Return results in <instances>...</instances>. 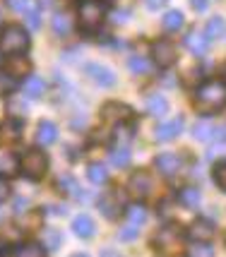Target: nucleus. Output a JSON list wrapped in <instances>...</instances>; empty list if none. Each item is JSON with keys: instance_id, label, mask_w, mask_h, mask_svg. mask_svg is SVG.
Returning <instances> with one entry per match:
<instances>
[{"instance_id": "obj_9", "label": "nucleus", "mask_w": 226, "mask_h": 257, "mask_svg": "<svg viewBox=\"0 0 226 257\" xmlns=\"http://www.w3.org/2000/svg\"><path fill=\"white\" fill-rule=\"evenodd\" d=\"M154 166L161 176H166V178H173V176H178L183 168V159L178 154H173V152H164V154H159L154 159Z\"/></svg>"}, {"instance_id": "obj_13", "label": "nucleus", "mask_w": 226, "mask_h": 257, "mask_svg": "<svg viewBox=\"0 0 226 257\" xmlns=\"http://www.w3.org/2000/svg\"><path fill=\"white\" fill-rule=\"evenodd\" d=\"M29 70H32V63L20 53H12L8 58V63H5V72L10 77H24V75H29Z\"/></svg>"}, {"instance_id": "obj_44", "label": "nucleus", "mask_w": 226, "mask_h": 257, "mask_svg": "<svg viewBox=\"0 0 226 257\" xmlns=\"http://www.w3.org/2000/svg\"><path fill=\"white\" fill-rule=\"evenodd\" d=\"M0 22H3V17H0Z\"/></svg>"}, {"instance_id": "obj_21", "label": "nucleus", "mask_w": 226, "mask_h": 257, "mask_svg": "<svg viewBox=\"0 0 226 257\" xmlns=\"http://www.w3.org/2000/svg\"><path fill=\"white\" fill-rule=\"evenodd\" d=\"M204 36L212 41V39H221L226 36V20L224 17H212L207 22V29H204Z\"/></svg>"}, {"instance_id": "obj_32", "label": "nucleus", "mask_w": 226, "mask_h": 257, "mask_svg": "<svg viewBox=\"0 0 226 257\" xmlns=\"http://www.w3.org/2000/svg\"><path fill=\"white\" fill-rule=\"evenodd\" d=\"M8 113H12V118H20V120H22L24 115H27V106H24V99H17V96L8 99Z\"/></svg>"}, {"instance_id": "obj_4", "label": "nucleus", "mask_w": 226, "mask_h": 257, "mask_svg": "<svg viewBox=\"0 0 226 257\" xmlns=\"http://www.w3.org/2000/svg\"><path fill=\"white\" fill-rule=\"evenodd\" d=\"M106 20V8H103L101 3H96V0H84L82 5H79L77 10V22H79V29L82 32H96L99 27L103 24Z\"/></svg>"}, {"instance_id": "obj_41", "label": "nucleus", "mask_w": 226, "mask_h": 257, "mask_svg": "<svg viewBox=\"0 0 226 257\" xmlns=\"http://www.w3.org/2000/svg\"><path fill=\"white\" fill-rule=\"evenodd\" d=\"M137 231H140V228H135V226H128V228H123V231H121V240H133V238L137 235Z\"/></svg>"}, {"instance_id": "obj_40", "label": "nucleus", "mask_w": 226, "mask_h": 257, "mask_svg": "<svg viewBox=\"0 0 226 257\" xmlns=\"http://www.w3.org/2000/svg\"><path fill=\"white\" fill-rule=\"evenodd\" d=\"M8 197H10V185H8L5 176H0V202H5Z\"/></svg>"}, {"instance_id": "obj_1", "label": "nucleus", "mask_w": 226, "mask_h": 257, "mask_svg": "<svg viewBox=\"0 0 226 257\" xmlns=\"http://www.w3.org/2000/svg\"><path fill=\"white\" fill-rule=\"evenodd\" d=\"M195 106L197 111L209 115L214 111H221L226 106V82L224 79H209L195 91Z\"/></svg>"}, {"instance_id": "obj_25", "label": "nucleus", "mask_w": 226, "mask_h": 257, "mask_svg": "<svg viewBox=\"0 0 226 257\" xmlns=\"http://www.w3.org/2000/svg\"><path fill=\"white\" fill-rule=\"evenodd\" d=\"M111 164L118 168L130 166V149H128V147H113L111 149Z\"/></svg>"}, {"instance_id": "obj_12", "label": "nucleus", "mask_w": 226, "mask_h": 257, "mask_svg": "<svg viewBox=\"0 0 226 257\" xmlns=\"http://www.w3.org/2000/svg\"><path fill=\"white\" fill-rule=\"evenodd\" d=\"M188 235H190L195 243H209L214 238V224L209 219H197L192 221V226L188 228Z\"/></svg>"}, {"instance_id": "obj_42", "label": "nucleus", "mask_w": 226, "mask_h": 257, "mask_svg": "<svg viewBox=\"0 0 226 257\" xmlns=\"http://www.w3.org/2000/svg\"><path fill=\"white\" fill-rule=\"evenodd\" d=\"M192 3V8L197 12H202V10H207V5H209V0H190Z\"/></svg>"}, {"instance_id": "obj_17", "label": "nucleus", "mask_w": 226, "mask_h": 257, "mask_svg": "<svg viewBox=\"0 0 226 257\" xmlns=\"http://www.w3.org/2000/svg\"><path fill=\"white\" fill-rule=\"evenodd\" d=\"M72 231H75V235H79V238H91L94 231H96L94 219H91L89 214H79V216H75V221H72Z\"/></svg>"}, {"instance_id": "obj_16", "label": "nucleus", "mask_w": 226, "mask_h": 257, "mask_svg": "<svg viewBox=\"0 0 226 257\" xmlns=\"http://www.w3.org/2000/svg\"><path fill=\"white\" fill-rule=\"evenodd\" d=\"M58 140V127L51 120H41L36 127V145L39 147H51Z\"/></svg>"}, {"instance_id": "obj_11", "label": "nucleus", "mask_w": 226, "mask_h": 257, "mask_svg": "<svg viewBox=\"0 0 226 257\" xmlns=\"http://www.w3.org/2000/svg\"><path fill=\"white\" fill-rule=\"evenodd\" d=\"M84 72H87V77H89L94 84H99V87H113V84H116V75H113L111 67H106V65L91 63V65L84 67Z\"/></svg>"}, {"instance_id": "obj_39", "label": "nucleus", "mask_w": 226, "mask_h": 257, "mask_svg": "<svg viewBox=\"0 0 226 257\" xmlns=\"http://www.w3.org/2000/svg\"><path fill=\"white\" fill-rule=\"evenodd\" d=\"M8 3H10V8L12 10H17V12H27L29 10V8H32V5H34V3H32V0H8Z\"/></svg>"}, {"instance_id": "obj_19", "label": "nucleus", "mask_w": 226, "mask_h": 257, "mask_svg": "<svg viewBox=\"0 0 226 257\" xmlns=\"http://www.w3.org/2000/svg\"><path fill=\"white\" fill-rule=\"evenodd\" d=\"M22 91H24V96H29V99H39V96H44L46 82L41 77H36V75H29V77H24Z\"/></svg>"}, {"instance_id": "obj_24", "label": "nucleus", "mask_w": 226, "mask_h": 257, "mask_svg": "<svg viewBox=\"0 0 226 257\" xmlns=\"http://www.w3.org/2000/svg\"><path fill=\"white\" fill-rule=\"evenodd\" d=\"M87 178H89L94 185H103V183L108 180V171H106L103 164H89V168H87Z\"/></svg>"}, {"instance_id": "obj_35", "label": "nucleus", "mask_w": 226, "mask_h": 257, "mask_svg": "<svg viewBox=\"0 0 226 257\" xmlns=\"http://www.w3.org/2000/svg\"><path fill=\"white\" fill-rule=\"evenodd\" d=\"M24 20H27V24H29L32 29H39V27H41V10H39L36 5H32L29 10L24 12Z\"/></svg>"}, {"instance_id": "obj_27", "label": "nucleus", "mask_w": 226, "mask_h": 257, "mask_svg": "<svg viewBox=\"0 0 226 257\" xmlns=\"http://www.w3.org/2000/svg\"><path fill=\"white\" fill-rule=\"evenodd\" d=\"M192 135H195V140L207 142L214 135V125L209 123V120H200V123H195V127H192Z\"/></svg>"}, {"instance_id": "obj_3", "label": "nucleus", "mask_w": 226, "mask_h": 257, "mask_svg": "<svg viewBox=\"0 0 226 257\" xmlns=\"http://www.w3.org/2000/svg\"><path fill=\"white\" fill-rule=\"evenodd\" d=\"M48 171V157L41 149H27L20 157V173H24L29 180H41Z\"/></svg>"}, {"instance_id": "obj_7", "label": "nucleus", "mask_w": 226, "mask_h": 257, "mask_svg": "<svg viewBox=\"0 0 226 257\" xmlns=\"http://www.w3.org/2000/svg\"><path fill=\"white\" fill-rule=\"evenodd\" d=\"M178 245H181V231H178V226H166V228H161L154 235V247H157L159 252H171V250H176Z\"/></svg>"}, {"instance_id": "obj_26", "label": "nucleus", "mask_w": 226, "mask_h": 257, "mask_svg": "<svg viewBox=\"0 0 226 257\" xmlns=\"http://www.w3.org/2000/svg\"><path fill=\"white\" fill-rule=\"evenodd\" d=\"M178 197H181V204L188 207V209H195L200 204V190L197 188H183Z\"/></svg>"}, {"instance_id": "obj_2", "label": "nucleus", "mask_w": 226, "mask_h": 257, "mask_svg": "<svg viewBox=\"0 0 226 257\" xmlns=\"http://www.w3.org/2000/svg\"><path fill=\"white\" fill-rule=\"evenodd\" d=\"M29 48V34L24 27L20 24H8L3 32H0V51L5 56L12 53H24Z\"/></svg>"}, {"instance_id": "obj_23", "label": "nucleus", "mask_w": 226, "mask_h": 257, "mask_svg": "<svg viewBox=\"0 0 226 257\" xmlns=\"http://www.w3.org/2000/svg\"><path fill=\"white\" fill-rule=\"evenodd\" d=\"M53 32L58 36H68L72 32V17L65 15V12H58L56 17H53Z\"/></svg>"}, {"instance_id": "obj_8", "label": "nucleus", "mask_w": 226, "mask_h": 257, "mask_svg": "<svg viewBox=\"0 0 226 257\" xmlns=\"http://www.w3.org/2000/svg\"><path fill=\"white\" fill-rule=\"evenodd\" d=\"M152 56H154V63L159 67H171L176 60H178V51H176V46L166 41V39H161L157 44L152 46Z\"/></svg>"}, {"instance_id": "obj_29", "label": "nucleus", "mask_w": 226, "mask_h": 257, "mask_svg": "<svg viewBox=\"0 0 226 257\" xmlns=\"http://www.w3.org/2000/svg\"><path fill=\"white\" fill-rule=\"evenodd\" d=\"M63 243V235L58 228H44V247L46 250H56Z\"/></svg>"}, {"instance_id": "obj_43", "label": "nucleus", "mask_w": 226, "mask_h": 257, "mask_svg": "<svg viewBox=\"0 0 226 257\" xmlns=\"http://www.w3.org/2000/svg\"><path fill=\"white\" fill-rule=\"evenodd\" d=\"M145 3H147V5L152 8V10H159L161 5H166V0H145Z\"/></svg>"}, {"instance_id": "obj_34", "label": "nucleus", "mask_w": 226, "mask_h": 257, "mask_svg": "<svg viewBox=\"0 0 226 257\" xmlns=\"http://www.w3.org/2000/svg\"><path fill=\"white\" fill-rule=\"evenodd\" d=\"M20 240H22V233H20V228H8V233L0 235V245H20Z\"/></svg>"}, {"instance_id": "obj_14", "label": "nucleus", "mask_w": 226, "mask_h": 257, "mask_svg": "<svg viewBox=\"0 0 226 257\" xmlns=\"http://www.w3.org/2000/svg\"><path fill=\"white\" fill-rule=\"evenodd\" d=\"M183 118L178 115V118H173V120H169V123H161L157 127V140H161V142H171V140H176L178 135L183 133Z\"/></svg>"}, {"instance_id": "obj_6", "label": "nucleus", "mask_w": 226, "mask_h": 257, "mask_svg": "<svg viewBox=\"0 0 226 257\" xmlns=\"http://www.w3.org/2000/svg\"><path fill=\"white\" fill-rule=\"evenodd\" d=\"M101 118L106 123H130L133 120V108L125 106V103H118V101H108L103 103L101 108Z\"/></svg>"}, {"instance_id": "obj_15", "label": "nucleus", "mask_w": 226, "mask_h": 257, "mask_svg": "<svg viewBox=\"0 0 226 257\" xmlns=\"http://www.w3.org/2000/svg\"><path fill=\"white\" fill-rule=\"evenodd\" d=\"M185 48L190 51L192 56H204L207 53V46H209V39L200 32H188V36L183 39Z\"/></svg>"}, {"instance_id": "obj_30", "label": "nucleus", "mask_w": 226, "mask_h": 257, "mask_svg": "<svg viewBox=\"0 0 226 257\" xmlns=\"http://www.w3.org/2000/svg\"><path fill=\"white\" fill-rule=\"evenodd\" d=\"M125 214H128V219H130V224L133 226H142L145 221H147V209L142 207V204H135V207H128L125 209Z\"/></svg>"}, {"instance_id": "obj_31", "label": "nucleus", "mask_w": 226, "mask_h": 257, "mask_svg": "<svg viewBox=\"0 0 226 257\" xmlns=\"http://www.w3.org/2000/svg\"><path fill=\"white\" fill-rule=\"evenodd\" d=\"M15 255H20V257H41L44 255V247L36 245V243H20L17 250H15Z\"/></svg>"}, {"instance_id": "obj_38", "label": "nucleus", "mask_w": 226, "mask_h": 257, "mask_svg": "<svg viewBox=\"0 0 226 257\" xmlns=\"http://www.w3.org/2000/svg\"><path fill=\"white\" fill-rule=\"evenodd\" d=\"M58 188H60V192H75L77 190V185H75V180L70 178V176H60V178H58Z\"/></svg>"}, {"instance_id": "obj_20", "label": "nucleus", "mask_w": 226, "mask_h": 257, "mask_svg": "<svg viewBox=\"0 0 226 257\" xmlns=\"http://www.w3.org/2000/svg\"><path fill=\"white\" fill-rule=\"evenodd\" d=\"M0 137H3V142H17L22 137V120L20 118L8 120V123L0 127Z\"/></svg>"}, {"instance_id": "obj_28", "label": "nucleus", "mask_w": 226, "mask_h": 257, "mask_svg": "<svg viewBox=\"0 0 226 257\" xmlns=\"http://www.w3.org/2000/svg\"><path fill=\"white\" fill-rule=\"evenodd\" d=\"M183 27V15L178 10H171L164 15V29L166 32H178Z\"/></svg>"}, {"instance_id": "obj_10", "label": "nucleus", "mask_w": 226, "mask_h": 257, "mask_svg": "<svg viewBox=\"0 0 226 257\" xmlns=\"http://www.w3.org/2000/svg\"><path fill=\"white\" fill-rule=\"evenodd\" d=\"M99 209H101V214L106 216V219H116V216H121V212L125 209V200L121 192H106L101 200H99Z\"/></svg>"}, {"instance_id": "obj_36", "label": "nucleus", "mask_w": 226, "mask_h": 257, "mask_svg": "<svg viewBox=\"0 0 226 257\" xmlns=\"http://www.w3.org/2000/svg\"><path fill=\"white\" fill-rule=\"evenodd\" d=\"M214 183L226 192V161H221V164L214 166Z\"/></svg>"}, {"instance_id": "obj_22", "label": "nucleus", "mask_w": 226, "mask_h": 257, "mask_svg": "<svg viewBox=\"0 0 226 257\" xmlns=\"http://www.w3.org/2000/svg\"><path fill=\"white\" fill-rule=\"evenodd\" d=\"M147 113H149V115H157V118H161L164 113H169V101L164 99L161 94L149 96V101H147Z\"/></svg>"}, {"instance_id": "obj_37", "label": "nucleus", "mask_w": 226, "mask_h": 257, "mask_svg": "<svg viewBox=\"0 0 226 257\" xmlns=\"http://www.w3.org/2000/svg\"><path fill=\"white\" fill-rule=\"evenodd\" d=\"M188 255H200V257H212L214 255V250L207 245V243H195V245L188 250Z\"/></svg>"}, {"instance_id": "obj_5", "label": "nucleus", "mask_w": 226, "mask_h": 257, "mask_svg": "<svg viewBox=\"0 0 226 257\" xmlns=\"http://www.w3.org/2000/svg\"><path fill=\"white\" fill-rule=\"evenodd\" d=\"M152 190H154V180H152V176H149L147 171H137L128 180V192L135 200H147L149 195H152Z\"/></svg>"}, {"instance_id": "obj_33", "label": "nucleus", "mask_w": 226, "mask_h": 257, "mask_svg": "<svg viewBox=\"0 0 226 257\" xmlns=\"http://www.w3.org/2000/svg\"><path fill=\"white\" fill-rule=\"evenodd\" d=\"M130 70H133L135 75H149V70H152V65H149V60H147V58L133 56V58H130Z\"/></svg>"}, {"instance_id": "obj_18", "label": "nucleus", "mask_w": 226, "mask_h": 257, "mask_svg": "<svg viewBox=\"0 0 226 257\" xmlns=\"http://www.w3.org/2000/svg\"><path fill=\"white\" fill-rule=\"evenodd\" d=\"M15 173H20V159L15 157L12 152L3 149V152H0V176L10 178Z\"/></svg>"}]
</instances>
